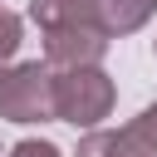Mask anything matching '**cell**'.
Segmentation results:
<instances>
[{
  "label": "cell",
  "mask_w": 157,
  "mask_h": 157,
  "mask_svg": "<svg viewBox=\"0 0 157 157\" xmlns=\"http://www.w3.org/2000/svg\"><path fill=\"white\" fill-rule=\"evenodd\" d=\"M74 157H118V132H88Z\"/></svg>",
  "instance_id": "obj_7"
},
{
  "label": "cell",
  "mask_w": 157,
  "mask_h": 157,
  "mask_svg": "<svg viewBox=\"0 0 157 157\" xmlns=\"http://www.w3.org/2000/svg\"><path fill=\"white\" fill-rule=\"evenodd\" d=\"M44 54L54 69H98V59L108 54V29L88 25V29H59L44 34Z\"/></svg>",
  "instance_id": "obj_3"
},
{
  "label": "cell",
  "mask_w": 157,
  "mask_h": 157,
  "mask_svg": "<svg viewBox=\"0 0 157 157\" xmlns=\"http://www.w3.org/2000/svg\"><path fill=\"white\" fill-rule=\"evenodd\" d=\"M113 78L103 69H59L54 74V118L74 123V128H98L113 113Z\"/></svg>",
  "instance_id": "obj_1"
},
{
  "label": "cell",
  "mask_w": 157,
  "mask_h": 157,
  "mask_svg": "<svg viewBox=\"0 0 157 157\" xmlns=\"http://www.w3.org/2000/svg\"><path fill=\"white\" fill-rule=\"evenodd\" d=\"M29 20L44 34L88 29V25H98V0H29Z\"/></svg>",
  "instance_id": "obj_4"
},
{
  "label": "cell",
  "mask_w": 157,
  "mask_h": 157,
  "mask_svg": "<svg viewBox=\"0 0 157 157\" xmlns=\"http://www.w3.org/2000/svg\"><path fill=\"white\" fill-rule=\"evenodd\" d=\"M128 128H132V132H137V137H142V142L157 152V103H147V108H142V113H137Z\"/></svg>",
  "instance_id": "obj_8"
},
{
  "label": "cell",
  "mask_w": 157,
  "mask_h": 157,
  "mask_svg": "<svg viewBox=\"0 0 157 157\" xmlns=\"http://www.w3.org/2000/svg\"><path fill=\"white\" fill-rule=\"evenodd\" d=\"M5 157H64L54 142H44V137H25V142H15Z\"/></svg>",
  "instance_id": "obj_9"
},
{
  "label": "cell",
  "mask_w": 157,
  "mask_h": 157,
  "mask_svg": "<svg viewBox=\"0 0 157 157\" xmlns=\"http://www.w3.org/2000/svg\"><path fill=\"white\" fill-rule=\"evenodd\" d=\"M0 118L5 123H49L54 118V69L29 59L0 74Z\"/></svg>",
  "instance_id": "obj_2"
},
{
  "label": "cell",
  "mask_w": 157,
  "mask_h": 157,
  "mask_svg": "<svg viewBox=\"0 0 157 157\" xmlns=\"http://www.w3.org/2000/svg\"><path fill=\"white\" fill-rule=\"evenodd\" d=\"M157 0H98V25L108 34H132L152 20Z\"/></svg>",
  "instance_id": "obj_5"
},
{
  "label": "cell",
  "mask_w": 157,
  "mask_h": 157,
  "mask_svg": "<svg viewBox=\"0 0 157 157\" xmlns=\"http://www.w3.org/2000/svg\"><path fill=\"white\" fill-rule=\"evenodd\" d=\"M15 49H20V15L0 5V74H5V64L15 59Z\"/></svg>",
  "instance_id": "obj_6"
}]
</instances>
